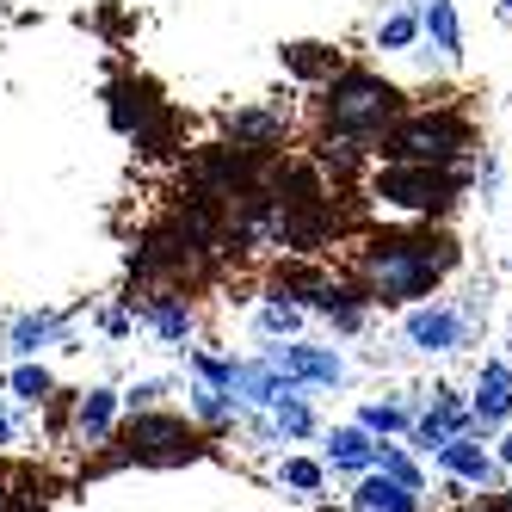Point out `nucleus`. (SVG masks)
Masks as SVG:
<instances>
[{"mask_svg":"<svg viewBox=\"0 0 512 512\" xmlns=\"http://www.w3.org/2000/svg\"><path fill=\"white\" fill-rule=\"evenodd\" d=\"M105 445H118V451H105L99 469H118V463H149V469H173V463H198L210 451V432H198L192 420H179V414H161V408H142L124 438H105Z\"/></svg>","mask_w":512,"mask_h":512,"instance_id":"4","label":"nucleus"},{"mask_svg":"<svg viewBox=\"0 0 512 512\" xmlns=\"http://www.w3.org/2000/svg\"><path fill=\"white\" fill-rule=\"evenodd\" d=\"M414 44H420V13L414 7H395L377 25V50H414Z\"/></svg>","mask_w":512,"mask_h":512,"instance_id":"23","label":"nucleus"},{"mask_svg":"<svg viewBox=\"0 0 512 512\" xmlns=\"http://www.w3.org/2000/svg\"><path fill=\"white\" fill-rule=\"evenodd\" d=\"M7 389H13L19 401H31V408H44V401L56 395V383H50V371H44V364H19V371L7 377Z\"/></svg>","mask_w":512,"mask_h":512,"instance_id":"26","label":"nucleus"},{"mask_svg":"<svg viewBox=\"0 0 512 512\" xmlns=\"http://www.w3.org/2000/svg\"><path fill=\"white\" fill-rule=\"evenodd\" d=\"M266 414H272V432L284 438V445H290V438H315V432H321V420H315V408H309V395H303V389L278 395Z\"/></svg>","mask_w":512,"mask_h":512,"instance_id":"18","label":"nucleus"},{"mask_svg":"<svg viewBox=\"0 0 512 512\" xmlns=\"http://www.w3.org/2000/svg\"><path fill=\"white\" fill-rule=\"evenodd\" d=\"M161 395H167V383H136V389H130L124 401H130V414H142V408H155Z\"/></svg>","mask_w":512,"mask_h":512,"instance_id":"27","label":"nucleus"},{"mask_svg":"<svg viewBox=\"0 0 512 512\" xmlns=\"http://www.w3.org/2000/svg\"><path fill=\"white\" fill-rule=\"evenodd\" d=\"M377 475H389V482H401V488H426V475H420V463L408 457V451H401V445H383V438H377Z\"/></svg>","mask_w":512,"mask_h":512,"instance_id":"24","label":"nucleus"},{"mask_svg":"<svg viewBox=\"0 0 512 512\" xmlns=\"http://www.w3.org/2000/svg\"><path fill=\"white\" fill-rule=\"evenodd\" d=\"M7 445H13V420H7V414H0V451H7Z\"/></svg>","mask_w":512,"mask_h":512,"instance_id":"30","label":"nucleus"},{"mask_svg":"<svg viewBox=\"0 0 512 512\" xmlns=\"http://www.w3.org/2000/svg\"><path fill=\"white\" fill-rule=\"evenodd\" d=\"M401 112H408L401 87L371 75V68H340V75L327 81V93H321L327 136H334V142H358V149H377Z\"/></svg>","mask_w":512,"mask_h":512,"instance_id":"2","label":"nucleus"},{"mask_svg":"<svg viewBox=\"0 0 512 512\" xmlns=\"http://www.w3.org/2000/svg\"><path fill=\"white\" fill-rule=\"evenodd\" d=\"M469 142H475V130L463 118V105H426V112H401L389 124L377 155L395 167H463Z\"/></svg>","mask_w":512,"mask_h":512,"instance_id":"3","label":"nucleus"},{"mask_svg":"<svg viewBox=\"0 0 512 512\" xmlns=\"http://www.w3.org/2000/svg\"><path fill=\"white\" fill-rule=\"evenodd\" d=\"M0 346H7L13 358H31V352H44V346H68V315H56V309H19L7 321V334H0Z\"/></svg>","mask_w":512,"mask_h":512,"instance_id":"11","label":"nucleus"},{"mask_svg":"<svg viewBox=\"0 0 512 512\" xmlns=\"http://www.w3.org/2000/svg\"><path fill=\"white\" fill-rule=\"evenodd\" d=\"M469 432V401L457 395V389H432V408L426 414H414V426H408V445L414 451H426V457H438L451 445V438H463Z\"/></svg>","mask_w":512,"mask_h":512,"instance_id":"7","label":"nucleus"},{"mask_svg":"<svg viewBox=\"0 0 512 512\" xmlns=\"http://www.w3.org/2000/svg\"><path fill=\"white\" fill-rule=\"evenodd\" d=\"M420 31L438 44V56H445V62L463 56V19H457V0H426V7H420Z\"/></svg>","mask_w":512,"mask_h":512,"instance_id":"17","label":"nucleus"},{"mask_svg":"<svg viewBox=\"0 0 512 512\" xmlns=\"http://www.w3.org/2000/svg\"><path fill=\"white\" fill-rule=\"evenodd\" d=\"M500 13H506V19H512V0H500Z\"/></svg>","mask_w":512,"mask_h":512,"instance_id":"31","label":"nucleus"},{"mask_svg":"<svg viewBox=\"0 0 512 512\" xmlns=\"http://www.w3.org/2000/svg\"><path fill=\"white\" fill-rule=\"evenodd\" d=\"M352 512H426V500H420L414 488L389 482V475L364 469V475H358V488H352Z\"/></svg>","mask_w":512,"mask_h":512,"instance_id":"15","label":"nucleus"},{"mask_svg":"<svg viewBox=\"0 0 512 512\" xmlns=\"http://www.w3.org/2000/svg\"><path fill=\"white\" fill-rule=\"evenodd\" d=\"M223 130L241 142V149L272 155L278 142L290 136V112H284V105H241V112H229V118H223Z\"/></svg>","mask_w":512,"mask_h":512,"instance_id":"12","label":"nucleus"},{"mask_svg":"<svg viewBox=\"0 0 512 512\" xmlns=\"http://www.w3.org/2000/svg\"><path fill=\"white\" fill-rule=\"evenodd\" d=\"M284 68H290V75H303V81H334L340 75V56L327 50V44H284Z\"/></svg>","mask_w":512,"mask_h":512,"instance_id":"20","label":"nucleus"},{"mask_svg":"<svg viewBox=\"0 0 512 512\" xmlns=\"http://www.w3.org/2000/svg\"><path fill=\"white\" fill-rule=\"evenodd\" d=\"M118 408H124L118 389H81L75 395V445H105L118 432Z\"/></svg>","mask_w":512,"mask_h":512,"instance_id":"14","label":"nucleus"},{"mask_svg":"<svg viewBox=\"0 0 512 512\" xmlns=\"http://www.w3.org/2000/svg\"><path fill=\"white\" fill-rule=\"evenodd\" d=\"M161 112V105L149 99V87H136V81H124V87H112V130H124V136H136L142 124H149Z\"/></svg>","mask_w":512,"mask_h":512,"instance_id":"19","label":"nucleus"},{"mask_svg":"<svg viewBox=\"0 0 512 512\" xmlns=\"http://www.w3.org/2000/svg\"><path fill=\"white\" fill-rule=\"evenodd\" d=\"M266 364L290 383V389H334L340 377H346V364H340V352L334 346H297V340H284V346H266Z\"/></svg>","mask_w":512,"mask_h":512,"instance_id":"6","label":"nucleus"},{"mask_svg":"<svg viewBox=\"0 0 512 512\" xmlns=\"http://www.w3.org/2000/svg\"><path fill=\"white\" fill-rule=\"evenodd\" d=\"M371 198L420 216V223H445L463 204V167H395L389 161L383 173H371Z\"/></svg>","mask_w":512,"mask_h":512,"instance_id":"5","label":"nucleus"},{"mask_svg":"<svg viewBox=\"0 0 512 512\" xmlns=\"http://www.w3.org/2000/svg\"><path fill=\"white\" fill-rule=\"evenodd\" d=\"M494 463H506V469H512V432H500V451H494Z\"/></svg>","mask_w":512,"mask_h":512,"instance_id":"29","label":"nucleus"},{"mask_svg":"<svg viewBox=\"0 0 512 512\" xmlns=\"http://www.w3.org/2000/svg\"><path fill=\"white\" fill-rule=\"evenodd\" d=\"M438 469H445L451 482H463V488H488L494 482V451H482L475 432H463V438H451V445L438 451Z\"/></svg>","mask_w":512,"mask_h":512,"instance_id":"16","label":"nucleus"},{"mask_svg":"<svg viewBox=\"0 0 512 512\" xmlns=\"http://www.w3.org/2000/svg\"><path fill=\"white\" fill-rule=\"evenodd\" d=\"M457 260H463L457 235L432 229V223L426 229H383V235H364L352 247V284L383 309H414L457 272Z\"/></svg>","mask_w":512,"mask_h":512,"instance_id":"1","label":"nucleus"},{"mask_svg":"<svg viewBox=\"0 0 512 512\" xmlns=\"http://www.w3.org/2000/svg\"><path fill=\"white\" fill-rule=\"evenodd\" d=\"M130 309L149 321L167 346H186L192 327H198V315H192V303H186V290H173V284H149V290H142V303L130 297Z\"/></svg>","mask_w":512,"mask_h":512,"instance_id":"9","label":"nucleus"},{"mask_svg":"<svg viewBox=\"0 0 512 512\" xmlns=\"http://www.w3.org/2000/svg\"><path fill=\"white\" fill-rule=\"evenodd\" d=\"M506 494H512V488H506Z\"/></svg>","mask_w":512,"mask_h":512,"instance_id":"32","label":"nucleus"},{"mask_svg":"<svg viewBox=\"0 0 512 512\" xmlns=\"http://www.w3.org/2000/svg\"><path fill=\"white\" fill-rule=\"evenodd\" d=\"M512 420V358H488L475 377V401H469V432H500Z\"/></svg>","mask_w":512,"mask_h":512,"instance_id":"10","label":"nucleus"},{"mask_svg":"<svg viewBox=\"0 0 512 512\" xmlns=\"http://www.w3.org/2000/svg\"><path fill=\"white\" fill-rule=\"evenodd\" d=\"M414 401H364V414H358V426L371 432V438H389V432H408L414 426Z\"/></svg>","mask_w":512,"mask_h":512,"instance_id":"21","label":"nucleus"},{"mask_svg":"<svg viewBox=\"0 0 512 512\" xmlns=\"http://www.w3.org/2000/svg\"><path fill=\"white\" fill-rule=\"evenodd\" d=\"M451 512H512V494H494V500H457Z\"/></svg>","mask_w":512,"mask_h":512,"instance_id":"28","label":"nucleus"},{"mask_svg":"<svg viewBox=\"0 0 512 512\" xmlns=\"http://www.w3.org/2000/svg\"><path fill=\"white\" fill-rule=\"evenodd\" d=\"M463 340H469V309H457V303H414L408 309L414 352H457Z\"/></svg>","mask_w":512,"mask_h":512,"instance_id":"8","label":"nucleus"},{"mask_svg":"<svg viewBox=\"0 0 512 512\" xmlns=\"http://www.w3.org/2000/svg\"><path fill=\"white\" fill-rule=\"evenodd\" d=\"M278 482L297 488V494H321L327 488V463H315V457H284L278 463Z\"/></svg>","mask_w":512,"mask_h":512,"instance_id":"25","label":"nucleus"},{"mask_svg":"<svg viewBox=\"0 0 512 512\" xmlns=\"http://www.w3.org/2000/svg\"><path fill=\"white\" fill-rule=\"evenodd\" d=\"M303 303H290L284 297V290H272V303H260V334H272V340H290V334H297V327H303Z\"/></svg>","mask_w":512,"mask_h":512,"instance_id":"22","label":"nucleus"},{"mask_svg":"<svg viewBox=\"0 0 512 512\" xmlns=\"http://www.w3.org/2000/svg\"><path fill=\"white\" fill-rule=\"evenodd\" d=\"M321 463L340 469V475H364V469H377V438L358 420L352 426H327L321 432Z\"/></svg>","mask_w":512,"mask_h":512,"instance_id":"13","label":"nucleus"}]
</instances>
